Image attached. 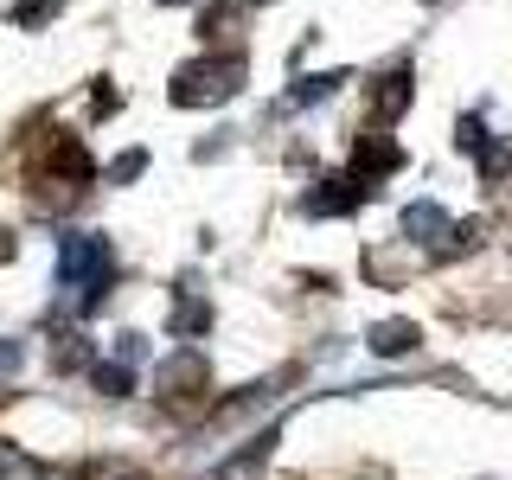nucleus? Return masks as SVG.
I'll use <instances>...</instances> for the list:
<instances>
[{
    "mask_svg": "<svg viewBox=\"0 0 512 480\" xmlns=\"http://www.w3.org/2000/svg\"><path fill=\"white\" fill-rule=\"evenodd\" d=\"M346 84V77L340 71H333V77H301V90H295V103H314V96H333V90H340Z\"/></svg>",
    "mask_w": 512,
    "mask_h": 480,
    "instance_id": "nucleus-10",
    "label": "nucleus"
},
{
    "mask_svg": "<svg viewBox=\"0 0 512 480\" xmlns=\"http://www.w3.org/2000/svg\"><path fill=\"white\" fill-rule=\"evenodd\" d=\"M109 269H116V250H109L103 231H64L58 237V282L64 288H84V308L103 301Z\"/></svg>",
    "mask_w": 512,
    "mask_h": 480,
    "instance_id": "nucleus-1",
    "label": "nucleus"
},
{
    "mask_svg": "<svg viewBox=\"0 0 512 480\" xmlns=\"http://www.w3.org/2000/svg\"><path fill=\"white\" fill-rule=\"evenodd\" d=\"M327 192H308V212L314 218H340V212H352V205L365 199L372 186H359V180H320Z\"/></svg>",
    "mask_w": 512,
    "mask_h": 480,
    "instance_id": "nucleus-3",
    "label": "nucleus"
},
{
    "mask_svg": "<svg viewBox=\"0 0 512 480\" xmlns=\"http://www.w3.org/2000/svg\"><path fill=\"white\" fill-rule=\"evenodd\" d=\"M7 256H13V237H7V231H0V263H7Z\"/></svg>",
    "mask_w": 512,
    "mask_h": 480,
    "instance_id": "nucleus-12",
    "label": "nucleus"
},
{
    "mask_svg": "<svg viewBox=\"0 0 512 480\" xmlns=\"http://www.w3.org/2000/svg\"><path fill=\"white\" fill-rule=\"evenodd\" d=\"M442 224H448L442 205H410V212H404V231H410V237H436Z\"/></svg>",
    "mask_w": 512,
    "mask_h": 480,
    "instance_id": "nucleus-6",
    "label": "nucleus"
},
{
    "mask_svg": "<svg viewBox=\"0 0 512 480\" xmlns=\"http://www.w3.org/2000/svg\"><path fill=\"white\" fill-rule=\"evenodd\" d=\"M416 346V327L410 320H384V327H372V352H384V359H397V352Z\"/></svg>",
    "mask_w": 512,
    "mask_h": 480,
    "instance_id": "nucleus-5",
    "label": "nucleus"
},
{
    "mask_svg": "<svg viewBox=\"0 0 512 480\" xmlns=\"http://www.w3.org/2000/svg\"><path fill=\"white\" fill-rule=\"evenodd\" d=\"M404 109H410V71H391V77L372 90V116L391 122V116H404Z\"/></svg>",
    "mask_w": 512,
    "mask_h": 480,
    "instance_id": "nucleus-4",
    "label": "nucleus"
},
{
    "mask_svg": "<svg viewBox=\"0 0 512 480\" xmlns=\"http://www.w3.org/2000/svg\"><path fill=\"white\" fill-rule=\"evenodd\" d=\"M96 391H103V397H128V384H135V372H128V365H96Z\"/></svg>",
    "mask_w": 512,
    "mask_h": 480,
    "instance_id": "nucleus-7",
    "label": "nucleus"
},
{
    "mask_svg": "<svg viewBox=\"0 0 512 480\" xmlns=\"http://www.w3.org/2000/svg\"><path fill=\"white\" fill-rule=\"evenodd\" d=\"M58 7H64V0H20V7H13V20H20V26H45Z\"/></svg>",
    "mask_w": 512,
    "mask_h": 480,
    "instance_id": "nucleus-9",
    "label": "nucleus"
},
{
    "mask_svg": "<svg viewBox=\"0 0 512 480\" xmlns=\"http://www.w3.org/2000/svg\"><path fill=\"white\" fill-rule=\"evenodd\" d=\"M205 327H212V314H205L199 301H186V308L173 314V333H205Z\"/></svg>",
    "mask_w": 512,
    "mask_h": 480,
    "instance_id": "nucleus-11",
    "label": "nucleus"
},
{
    "mask_svg": "<svg viewBox=\"0 0 512 480\" xmlns=\"http://www.w3.org/2000/svg\"><path fill=\"white\" fill-rule=\"evenodd\" d=\"M52 359H58V365H90V346H84V333H58Z\"/></svg>",
    "mask_w": 512,
    "mask_h": 480,
    "instance_id": "nucleus-8",
    "label": "nucleus"
},
{
    "mask_svg": "<svg viewBox=\"0 0 512 480\" xmlns=\"http://www.w3.org/2000/svg\"><path fill=\"white\" fill-rule=\"evenodd\" d=\"M237 77H244V64L237 58H205V64H186L180 77H173V103L199 109V103H224V96H237Z\"/></svg>",
    "mask_w": 512,
    "mask_h": 480,
    "instance_id": "nucleus-2",
    "label": "nucleus"
}]
</instances>
